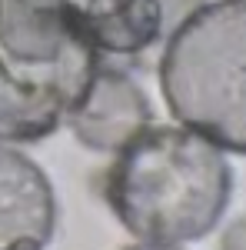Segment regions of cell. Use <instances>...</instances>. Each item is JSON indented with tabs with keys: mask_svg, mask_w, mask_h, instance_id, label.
<instances>
[{
	"mask_svg": "<svg viewBox=\"0 0 246 250\" xmlns=\"http://www.w3.org/2000/svg\"><path fill=\"white\" fill-rule=\"evenodd\" d=\"M127 250H180V247H173V244H133V247H127Z\"/></svg>",
	"mask_w": 246,
	"mask_h": 250,
	"instance_id": "obj_8",
	"label": "cell"
},
{
	"mask_svg": "<svg viewBox=\"0 0 246 250\" xmlns=\"http://www.w3.org/2000/svg\"><path fill=\"white\" fill-rule=\"evenodd\" d=\"M160 3V17H163V37H170L180 23H187L207 0H156Z\"/></svg>",
	"mask_w": 246,
	"mask_h": 250,
	"instance_id": "obj_7",
	"label": "cell"
},
{
	"mask_svg": "<svg viewBox=\"0 0 246 250\" xmlns=\"http://www.w3.org/2000/svg\"><path fill=\"white\" fill-rule=\"evenodd\" d=\"M70 7L100 54L136 57L167 40L156 0H74Z\"/></svg>",
	"mask_w": 246,
	"mask_h": 250,
	"instance_id": "obj_6",
	"label": "cell"
},
{
	"mask_svg": "<svg viewBox=\"0 0 246 250\" xmlns=\"http://www.w3.org/2000/svg\"><path fill=\"white\" fill-rule=\"evenodd\" d=\"M57 233V193L37 160L0 144V250H47Z\"/></svg>",
	"mask_w": 246,
	"mask_h": 250,
	"instance_id": "obj_5",
	"label": "cell"
},
{
	"mask_svg": "<svg viewBox=\"0 0 246 250\" xmlns=\"http://www.w3.org/2000/svg\"><path fill=\"white\" fill-rule=\"evenodd\" d=\"M74 137L94 154H116L140 130L153 124V107L143 87L116 67H103L94 74L90 87L76 100L67 117Z\"/></svg>",
	"mask_w": 246,
	"mask_h": 250,
	"instance_id": "obj_4",
	"label": "cell"
},
{
	"mask_svg": "<svg viewBox=\"0 0 246 250\" xmlns=\"http://www.w3.org/2000/svg\"><path fill=\"white\" fill-rule=\"evenodd\" d=\"M67 3H74V0H67Z\"/></svg>",
	"mask_w": 246,
	"mask_h": 250,
	"instance_id": "obj_9",
	"label": "cell"
},
{
	"mask_svg": "<svg viewBox=\"0 0 246 250\" xmlns=\"http://www.w3.org/2000/svg\"><path fill=\"white\" fill-rule=\"evenodd\" d=\"M160 90L187 130L246 157V0L203 3L173 30Z\"/></svg>",
	"mask_w": 246,
	"mask_h": 250,
	"instance_id": "obj_3",
	"label": "cell"
},
{
	"mask_svg": "<svg viewBox=\"0 0 246 250\" xmlns=\"http://www.w3.org/2000/svg\"><path fill=\"white\" fill-rule=\"evenodd\" d=\"M96 70L100 50L67 0H0V140H47Z\"/></svg>",
	"mask_w": 246,
	"mask_h": 250,
	"instance_id": "obj_2",
	"label": "cell"
},
{
	"mask_svg": "<svg viewBox=\"0 0 246 250\" xmlns=\"http://www.w3.org/2000/svg\"><path fill=\"white\" fill-rule=\"evenodd\" d=\"M233 197V167L187 127H147L116 150L103 180L114 217L143 244H189L216 230Z\"/></svg>",
	"mask_w": 246,
	"mask_h": 250,
	"instance_id": "obj_1",
	"label": "cell"
}]
</instances>
